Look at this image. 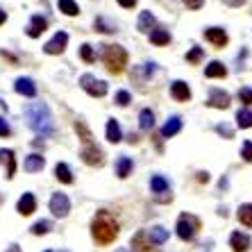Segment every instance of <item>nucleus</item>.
Masks as SVG:
<instances>
[{
  "instance_id": "ea45409f",
  "label": "nucleus",
  "mask_w": 252,
  "mask_h": 252,
  "mask_svg": "<svg viewBox=\"0 0 252 252\" xmlns=\"http://www.w3.org/2000/svg\"><path fill=\"white\" fill-rule=\"evenodd\" d=\"M9 134H12V127H9V123L5 118L0 116V136H9Z\"/></svg>"
},
{
  "instance_id": "bb28decb",
  "label": "nucleus",
  "mask_w": 252,
  "mask_h": 252,
  "mask_svg": "<svg viewBox=\"0 0 252 252\" xmlns=\"http://www.w3.org/2000/svg\"><path fill=\"white\" fill-rule=\"evenodd\" d=\"M236 125H239L241 129L252 127V109H239V112H236Z\"/></svg>"
},
{
  "instance_id": "9b49d317",
  "label": "nucleus",
  "mask_w": 252,
  "mask_h": 252,
  "mask_svg": "<svg viewBox=\"0 0 252 252\" xmlns=\"http://www.w3.org/2000/svg\"><path fill=\"white\" fill-rule=\"evenodd\" d=\"M205 39L209 43H214L216 48H225L227 46V41H229L227 32H225L223 28H207L205 30Z\"/></svg>"
},
{
  "instance_id": "c03bdc74",
  "label": "nucleus",
  "mask_w": 252,
  "mask_h": 252,
  "mask_svg": "<svg viewBox=\"0 0 252 252\" xmlns=\"http://www.w3.org/2000/svg\"><path fill=\"white\" fill-rule=\"evenodd\" d=\"M198 182H209V173H207V170H205V173H198Z\"/></svg>"
},
{
  "instance_id": "5701e85b",
  "label": "nucleus",
  "mask_w": 252,
  "mask_h": 252,
  "mask_svg": "<svg viewBox=\"0 0 252 252\" xmlns=\"http://www.w3.org/2000/svg\"><path fill=\"white\" fill-rule=\"evenodd\" d=\"M0 161H7V177L12 180L16 175V159L12 150H0Z\"/></svg>"
},
{
  "instance_id": "49530a36",
  "label": "nucleus",
  "mask_w": 252,
  "mask_h": 252,
  "mask_svg": "<svg viewBox=\"0 0 252 252\" xmlns=\"http://www.w3.org/2000/svg\"><path fill=\"white\" fill-rule=\"evenodd\" d=\"M5 21H7V14H5V12H2V9H0V25L5 23Z\"/></svg>"
},
{
  "instance_id": "f257e3e1",
  "label": "nucleus",
  "mask_w": 252,
  "mask_h": 252,
  "mask_svg": "<svg viewBox=\"0 0 252 252\" xmlns=\"http://www.w3.org/2000/svg\"><path fill=\"white\" fill-rule=\"evenodd\" d=\"M91 234L98 241L100 246H109L114 239L118 236V223L116 218L109 214L107 209H100L91 220Z\"/></svg>"
},
{
  "instance_id": "a19ab883",
  "label": "nucleus",
  "mask_w": 252,
  "mask_h": 252,
  "mask_svg": "<svg viewBox=\"0 0 252 252\" xmlns=\"http://www.w3.org/2000/svg\"><path fill=\"white\" fill-rule=\"evenodd\" d=\"M182 2L189 7V9H200V7L205 5V0H182Z\"/></svg>"
},
{
  "instance_id": "cd10ccee",
  "label": "nucleus",
  "mask_w": 252,
  "mask_h": 252,
  "mask_svg": "<svg viewBox=\"0 0 252 252\" xmlns=\"http://www.w3.org/2000/svg\"><path fill=\"white\" fill-rule=\"evenodd\" d=\"M150 41H153L155 46H168V41H170L168 30H153V32H150Z\"/></svg>"
},
{
  "instance_id": "1a4fd4ad",
  "label": "nucleus",
  "mask_w": 252,
  "mask_h": 252,
  "mask_svg": "<svg viewBox=\"0 0 252 252\" xmlns=\"http://www.w3.org/2000/svg\"><path fill=\"white\" fill-rule=\"evenodd\" d=\"M66 43H68V34H66V32H57V34L43 46V50H46V55H62Z\"/></svg>"
},
{
  "instance_id": "ddd939ff",
  "label": "nucleus",
  "mask_w": 252,
  "mask_h": 252,
  "mask_svg": "<svg viewBox=\"0 0 252 252\" xmlns=\"http://www.w3.org/2000/svg\"><path fill=\"white\" fill-rule=\"evenodd\" d=\"M170 95L177 102H187V100H191V89H189V84L184 80H175V82L170 84Z\"/></svg>"
},
{
  "instance_id": "0eeeda50",
  "label": "nucleus",
  "mask_w": 252,
  "mask_h": 252,
  "mask_svg": "<svg viewBox=\"0 0 252 252\" xmlns=\"http://www.w3.org/2000/svg\"><path fill=\"white\" fill-rule=\"evenodd\" d=\"M50 211H53V216L57 218H66L70 211V200L66 193H55L50 198Z\"/></svg>"
},
{
  "instance_id": "4468645a",
  "label": "nucleus",
  "mask_w": 252,
  "mask_h": 252,
  "mask_svg": "<svg viewBox=\"0 0 252 252\" xmlns=\"http://www.w3.org/2000/svg\"><path fill=\"white\" fill-rule=\"evenodd\" d=\"M148 232L146 229H141V232H136L134 239H132V250L134 252H155L153 243H148Z\"/></svg>"
},
{
  "instance_id": "6ab92c4d",
  "label": "nucleus",
  "mask_w": 252,
  "mask_h": 252,
  "mask_svg": "<svg viewBox=\"0 0 252 252\" xmlns=\"http://www.w3.org/2000/svg\"><path fill=\"white\" fill-rule=\"evenodd\" d=\"M43 166H46V159L34 153V155H30V157H25L23 168L28 170V173H39V170H43Z\"/></svg>"
},
{
  "instance_id": "7ed1b4c3",
  "label": "nucleus",
  "mask_w": 252,
  "mask_h": 252,
  "mask_svg": "<svg viewBox=\"0 0 252 252\" xmlns=\"http://www.w3.org/2000/svg\"><path fill=\"white\" fill-rule=\"evenodd\" d=\"M75 132L80 134V139H82V150H80V157H82L84 164H87V166H102V164H105V155H102V150L95 146L94 136H91L89 127L82 123V121H77V123H75Z\"/></svg>"
},
{
  "instance_id": "6e6552de",
  "label": "nucleus",
  "mask_w": 252,
  "mask_h": 252,
  "mask_svg": "<svg viewBox=\"0 0 252 252\" xmlns=\"http://www.w3.org/2000/svg\"><path fill=\"white\" fill-rule=\"evenodd\" d=\"M229 102H232V98H229L227 91H223V89H211L209 91V98H207V105L214 107V109H227Z\"/></svg>"
},
{
  "instance_id": "9d476101",
  "label": "nucleus",
  "mask_w": 252,
  "mask_h": 252,
  "mask_svg": "<svg viewBox=\"0 0 252 252\" xmlns=\"http://www.w3.org/2000/svg\"><path fill=\"white\" fill-rule=\"evenodd\" d=\"M48 30V18L41 16V14H34V16L30 18V25H28V36L32 39H39Z\"/></svg>"
},
{
  "instance_id": "58836bf2",
  "label": "nucleus",
  "mask_w": 252,
  "mask_h": 252,
  "mask_svg": "<svg viewBox=\"0 0 252 252\" xmlns=\"http://www.w3.org/2000/svg\"><path fill=\"white\" fill-rule=\"evenodd\" d=\"M239 100L241 102H246V105H252V89L250 87L239 89Z\"/></svg>"
},
{
  "instance_id": "4be33fe9",
  "label": "nucleus",
  "mask_w": 252,
  "mask_h": 252,
  "mask_svg": "<svg viewBox=\"0 0 252 252\" xmlns=\"http://www.w3.org/2000/svg\"><path fill=\"white\" fill-rule=\"evenodd\" d=\"M148 239H150V243H155V246H161V243H166L168 241V229L164 227H153L150 232H148Z\"/></svg>"
},
{
  "instance_id": "393cba45",
  "label": "nucleus",
  "mask_w": 252,
  "mask_h": 252,
  "mask_svg": "<svg viewBox=\"0 0 252 252\" xmlns=\"http://www.w3.org/2000/svg\"><path fill=\"white\" fill-rule=\"evenodd\" d=\"M59 12H64L66 16H77L80 14V7H77L75 0H57Z\"/></svg>"
},
{
  "instance_id": "2eb2a0df",
  "label": "nucleus",
  "mask_w": 252,
  "mask_h": 252,
  "mask_svg": "<svg viewBox=\"0 0 252 252\" xmlns=\"http://www.w3.org/2000/svg\"><path fill=\"white\" fill-rule=\"evenodd\" d=\"M16 209H18L21 216H30V214H34L36 211V198L32 193H23L21 195V200H18Z\"/></svg>"
},
{
  "instance_id": "a211bd4d",
  "label": "nucleus",
  "mask_w": 252,
  "mask_h": 252,
  "mask_svg": "<svg viewBox=\"0 0 252 252\" xmlns=\"http://www.w3.org/2000/svg\"><path fill=\"white\" fill-rule=\"evenodd\" d=\"M155 25H157V18H155L153 12H141V16H139V32L150 34V32L155 30Z\"/></svg>"
},
{
  "instance_id": "39448f33",
  "label": "nucleus",
  "mask_w": 252,
  "mask_h": 252,
  "mask_svg": "<svg viewBox=\"0 0 252 252\" xmlns=\"http://www.w3.org/2000/svg\"><path fill=\"white\" fill-rule=\"evenodd\" d=\"M177 236L182 241H191L195 239V234L200 232V218L193 216V214H182L177 218Z\"/></svg>"
},
{
  "instance_id": "f8f14e48",
  "label": "nucleus",
  "mask_w": 252,
  "mask_h": 252,
  "mask_svg": "<svg viewBox=\"0 0 252 252\" xmlns=\"http://www.w3.org/2000/svg\"><path fill=\"white\" fill-rule=\"evenodd\" d=\"M14 91L18 95H25V98H34L36 95V84L30 80V77H18L14 82Z\"/></svg>"
},
{
  "instance_id": "79ce46f5",
  "label": "nucleus",
  "mask_w": 252,
  "mask_h": 252,
  "mask_svg": "<svg viewBox=\"0 0 252 252\" xmlns=\"http://www.w3.org/2000/svg\"><path fill=\"white\" fill-rule=\"evenodd\" d=\"M155 70H157V64H155V62H148V64H143V75H146V77H150Z\"/></svg>"
},
{
  "instance_id": "f704fd0d",
  "label": "nucleus",
  "mask_w": 252,
  "mask_h": 252,
  "mask_svg": "<svg viewBox=\"0 0 252 252\" xmlns=\"http://www.w3.org/2000/svg\"><path fill=\"white\" fill-rule=\"evenodd\" d=\"M80 55H82V59H84V62H87V64H94V62H95L94 46H89V43H84V46L80 48Z\"/></svg>"
},
{
  "instance_id": "aec40b11",
  "label": "nucleus",
  "mask_w": 252,
  "mask_h": 252,
  "mask_svg": "<svg viewBox=\"0 0 252 252\" xmlns=\"http://www.w3.org/2000/svg\"><path fill=\"white\" fill-rule=\"evenodd\" d=\"M132 168H134V164H132V159L125 157V155H121L116 161V175L121 177V180H125V177L132 175Z\"/></svg>"
},
{
  "instance_id": "4c0bfd02",
  "label": "nucleus",
  "mask_w": 252,
  "mask_h": 252,
  "mask_svg": "<svg viewBox=\"0 0 252 252\" xmlns=\"http://www.w3.org/2000/svg\"><path fill=\"white\" fill-rule=\"evenodd\" d=\"M241 157L246 159L248 164H252V141H246V143L241 146Z\"/></svg>"
},
{
  "instance_id": "c9c22d12",
  "label": "nucleus",
  "mask_w": 252,
  "mask_h": 252,
  "mask_svg": "<svg viewBox=\"0 0 252 252\" xmlns=\"http://www.w3.org/2000/svg\"><path fill=\"white\" fill-rule=\"evenodd\" d=\"M114 100H116V105H118V107H127L129 102H132V95H129V91H118L116 98H114Z\"/></svg>"
},
{
  "instance_id": "412c9836",
  "label": "nucleus",
  "mask_w": 252,
  "mask_h": 252,
  "mask_svg": "<svg viewBox=\"0 0 252 252\" xmlns=\"http://www.w3.org/2000/svg\"><path fill=\"white\" fill-rule=\"evenodd\" d=\"M107 141H109V143H121V141H123L121 125H118V121H114V118L107 121Z\"/></svg>"
},
{
  "instance_id": "f3484780",
  "label": "nucleus",
  "mask_w": 252,
  "mask_h": 252,
  "mask_svg": "<svg viewBox=\"0 0 252 252\" xmlns=\"http://www.w3.org/2000/svg\"><path fill=\"white\" fill-rule=\"evenodd\" d=\"M229 246L234 252H246L250 248V236L248 234H241V232H234V234L229 236Z\"/></svg>"
},
{
  "instance_id": "a18cd8bd",
  "label": "nucleus",
  "mask_w": 252,
  "mask_h": 252,
  "mask_svg": "<svg viewBox=\"0 0 252 252\" xmlns=\"http://www.w3.org/2000/svg\"><path fill=\"white\" fill-rule=\"evenodd\" d=\"M7 252H21V248H18L16 243H14V246H9V248H7Z\"/></svg>"
},
{
  "instance_id": "de8ad7c7",
  "label": "nucleus",
  "mask_w": 252,
  "mask_h": 252,
  "mask_svg": "<svg viewBox=\"0 0 252 252\" xmlns=\"http://www.w3.org/2000/svg\"><path fill=\"white\" fill-rule=\"evenodd\" d=\"M116 252H129V250H127V248H121V250H116Z\"/></svg>"
},
{
  "instance_id": "b1692460",
  "label": "nucleus",
  "mask_w": 252,
  "mask_h": 252,
  "mask_svg": "<svg viewBox=\"0 0 252 252\" xmlns=\"http://www.w3.org/2000/svg\"><path fill=\"white\" fill-rule=\"evenodd\" d=\"M55 177L64 184H73V173H70V168L64 164V161H59V164L55 166Z\"/></svg>"
},
{
  "instance_id": "20e7f679",
  "label": "nucleus",
  "mask_w": 252,
  "mask_h": 252,
  "mask_svg": "<svg viewBox=\"0 0 252 252\" xmlns=\"http://www.w3.org/2000/svg\"><path fill=\"white\" fill-rule=\"evenodd\" d=\"M100 48H102V62H105L107 70L114 75H121L127 66V50L118 43H105Z\"/></svg>"
},
{
  "instance_id": "423d86ee",
  "label": "nucleus",
  "mask_w": 252,
  "mask_h": 252,
  "mask_svg": "<svg viewBox=\"0 0 252 252\" xmlns=\"http://www.w3.org/2000/svg\"><path fill=\"white\" fill-rule=\"evenodd\" d=\"M80 87H82L89 95H94V98L107 95V82L105 80H98V77L91 75V73H84V75L80 77Z\"/></svg>"
},
{
  "instance_id": "c85d7f7f",
  "label": "nucleus",
  "mask_w": 252,
  "mask_h": 252,
  "mask_svg": "<svg viewBox=\"0 0 252 252\" xmlns=\"http://www.w3.org/2000/svg\"><path fill=\"white\" fill-rule=\"evenodd\" d=\"M205 75L207 77H225L227 75V68H225L220 62H211V64L205 68Z\"/></svg>"
},
{
  "instance_id": "c756f323",
  "label": "nucleus",
  "mask_w": 252,
  "mask_h": 252,
  "mask_svg": "<svg viewBox=\"0 0 252 252\" xmlns=\"http://www.w3.org/2000/svg\"><path fill=\"white\" fill-rule=\"evenodd\" d=\"M94 25H95V30H98V32H102V34H114V32H116V25L109 23L105 16H98L94 21Z\"/></svg>"
},
{
  "instance_id": "72a5a7b5",
  "label": "nucleus",
  "mask_w": 252,
  "mask_h": 252,
  "mask_svg": "<svg viewBox=\"0 0 252 252\" xmlns=\"http://www.w3.org/2000/svg\"><path fill=\"white\" fill-rule=\"evenodd\" d=\"M202 55H205V50H202L200 46H193V48H191V53L187 55V62H189V64H200Z\"/></svg>"
},
{
  "instance_id": "f03ea898",
  "label": "nucleus",
  "mask_w": 252,
  "mask_h": 252,
  "mask_svg": "<svg viewBox=\"0 0 252 252\" xmlns=\"http://www.w3.org/2000/svg\"><path fill=\"white\" fill-rule=\"evenodd\" d=\"M25 118H28V125L34 129L36 134H41V136L53 134V114H50L46 102H32V105H28Z\"/></svg>"
},
{
  "instance_id": "37998d69",
  "label": "nucleus",
  "mask_w": 252,
  "mask_h": 252,
  "mask_svg": "<svg viewBox=\"0 0 252 252\" xmlns=\"http://www.w3.org/2000/svg\"><path fill=\"white\" fill-rule=\"evenodd\" d=\"M136 2H139V0H118V5L125 7V9H132V7H134Z\"/></svg>"
},
{
  "instance_id": "dca6fc26",
  "label": "nucleus",
  "mask_w": 252,
  "mask_h": 252,
  "mask_svg": "<svg viewBox=\"0 0 252 252\" xmlns=\"http://www.w3.org/2000/svg\"><path fill=\"white\" fill-rule=\"evenodd\" d=\"M180 129H182V118L170 116L168 121L164 123V127H161V139H170V136H175Z\"/></svg>"
},
{
  "instance_id": "473e14b6",
  "label": "nucleus",
  "mask_w": 252,
  "mask_h": 252,
  "mask_svg": "<svg viewBox=\"0 0 252 252\" xmlns=\"http://www.w3.org/2000/svg\"><path fill=\"white\" fill-rule=\"evenodd\" d=\"M50 229H53V223H50V220H39V223L32 225V234L41 236V234H48Z\"/></svg>"
},
{
  "instance_id": "a878e982",
  "label": "nucleus",
  "mask_w": 252,
  "mask_h": 252,
  "mask_svg": "<svg viewBox=\"0 0 252 252\" xmlns=\"http://www.w3.org/2000/svg\"><path fill=\"white\" fill-rule=\"evenodd\" d=\"M155 125V114L150 112V109H141L139 114V127L143 129V132H148V129H153Z\"/></svg>"
},
{
  "instance_id": "09e8293b",
  "label": "nucleus",
  "mask_w": 252,
  "mask_h": 252,
  "mask_svg": "<svg viewBox=\"0 0 252 252\" xmlns=\"http://www.w3.org/2000/svg\"><path fill=\"white\" fill-rule=\"evenodd\" d=\"M46 252H50V250H46Z\"/></svg>"
},
{
  "instance_id": "8fccbe9b",
  "label": "nucleus",
  "mask_w": 252,
  "mask_h": 252,
  "mask_svg": "<svg viewBox=\"0 0 252 252\" xmlns=\"http://www.w3.org/2000/svg\"><path fill=\"white\" fill-rule=\"evenodd\" d=\"M62 252H64V250H62Z\"/></svg>"
},
{
  "instance_id": "e433bc0d",
  "label": "nucleus",
  "mask_w": 252,
  "mask_h": 252,
  "mask_svg": "<svg viewBox=\"0 0 252 252\" xmlns=\"http://www.w3.org/2000/svg\"><path fill=\"white\" fill-rule=\"evenodd\" d=\"M216 132H218L220 136H225V139H232V136H234V129L229 127L227 123H218V125H216Z\"/></svg>"
},
{
  "instance_id": "2f4dec72",
  "label": "nucleus",
  "mask_w": 252,
  "mask_h": 252,
  "mask_svg": "<svg viewBox=\"0 0 252 252\" xmlns=\"http://www.w3.org/2000/svg\"><path fill=\"white\" fill-rule=\"evenodd\" d=\"M150 189H153L155 193H168V180H164L161 175H153Z\"/></svg>"
},
{
  "instance_id": "7c9ffc66",
  "label": "nucleus",
  "mask_w": 252,
  "mask_h": 252,
  "mask_svg": "<svg viewBox=\"0 0 252 252\" xmlns=\"http://www.w3.org/2000/svg\"><path fill=\"white\" fill-rule=\"evenodd\" d=\"M239 220L246 227H252V202H246V205L239 207Z\"/></svg>"
}]
</instances>
